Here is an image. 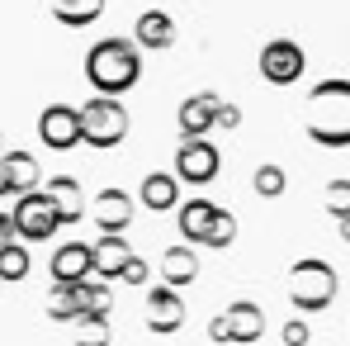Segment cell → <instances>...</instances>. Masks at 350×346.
<instances>
[{
    "mask_svg": "<svg viewBox=\"0 0 350 346\" xmlns=\"http://www.w3.org/2000/svg\"><path fill=\"white\" fill-rule=\"evenodd\" d=\"M213 214H218L213 199H189V204H180V237H185V242H204Z\"/></svg>",
    "mask_w": 350,
    "mask_h": 346,
    "instance_id": "22",
    "label": "cell"
},
{
    "mask_svg": "<svg viewBox=\"0 0 350 346\" xmlns=\"http://www.w3.org/2000/svg\"><path fill=\"white\" fill-rule=\"evenodd\" d=\"M218 95L213 90H199V95H189L185 105H180V114H175V123H180V133L185 138H208V128H213V114H218Z\"/></svg>",
    "mask_w": 350,
    "mask_h": 346,
    "instance_id": "15",
    "label": "cell"
},
{
    "mask_svg": "<svg viewBox=\"0 0 350 346\" xmlns=\"http://www.w3.org/2000/svg\"><path fill=\"white\" fill-rule=\"evenodd\" d=\"M48 10L62 29H90L105 14V0H48Z\"/></svg>",
    "mask_w": 350,
    "mask_h": 346,
    "instance_id": "21",
    "label": "cell"
},
{
    "mask_svg": "<svg viewBox=\"0 0 350 346\" xmlns=\"http://www.w3.org/2000/svg\"><path fill=\"white\" fill-rule=\"evenodd\" d=\"M232 242H237V214L232 209H218L213 223H208V232H204V247L223 251V247H232Z\"/></svg>",
    "mask_w": 350,
    "mask_h": 346,
    "instance_id": "25",
    "label": "cell"
},
{
    "mask_svg": "<svg viewBox=\"0 0 350 346\" xmlns=\"http://www.w3.org/2000/svg\"><path fill=\"white\" fill-rule=\"evenodd\" d=\"M303 133L317 147H350V81H317L303 100Z\"/></svg>",
    "mask_w": 350,
    "mask_h": 346,
    "instance_id": "1",
    "label": "cell"
},
{
    "mask_svg": "<svg viewBox=\"0 0 350 346\" xmlns=\"http://www.w3.org/2000/svg\"><path fill=\"white\" fill-rule=\"evenodd\" d=\"M223 171V152L208 143V138H185L180 147H175V180H185V185H208V180H218Z\"/></svg>",
    "mask_w": 350,
    "mask_h": 346,
    "instance_id": "7",
    "label": "cell"
},
{
    "mask_svg": "<svg viewBox=\"0 0 350 346\" xmlns=\"http://www.w3.org/2000/svg\"><path fill=\"white\" fill-rule=\"evenodd\" d=\"M85 81L95 86V95H128L142 81V53L133 48V38H100L85 53Z\"/></svg>",
    "mask_w": 350,
    "mask_h": 346,
    "instance_id": "2",
    "label": "cell"
},
{
    "mask_svg": "<svg viewBox=\"0 0 350 346\" xmlns=\"http://www.w3.org/2000/svg\"><path fill=\"white\" fill-rule=\"evenodd\" d=\"M208 337H213V342H232V337H228V323H223V313L208 323Z\"/></svg>",
    "mask_w": 350,
    "mask_h": 346,
    "instance_id": "32",
    "label": "cell"
},
{
    "mask_svg": "<svg viewBox=\"0 0 350 346\" xmlns=\"http://www.w3.org/2000/svg\"><path fill=\"white\" fill-rule=\"evenodd\" d=\"M118 280H123V285H147V261H137V256H133V261H128V266H123V275H118Z\"/></svg>",
    "mask_w": 350,
    "mask_h": 346,
    "instance_id": "30",
    "label": "cell"
},
{
    "mask_svg": "<svg viewBox=\"0 0 350 346\" xmlns=\"http://www.w3.org/2000/svg\"><path fill=\"white\" fill-rule=\"evenodd\" d=\"M256 66H260V76H265L270 86H293V81L303 76L308 58H303V48H298L293 38H270V43L260 48Z\"/></svg>",
    "mask_w": 350,
    "mask_h": 346,
    "instance_id": "9",
    "label": "cell"
},
{
    "mask_svg": "<svg viewBox=\"0 0 350 346\" xmlns=\"http://www.w3.org/2000/svg\"><path fill=\"white\" fill-rule=\"evenodd\" d=\"M0 199H14V185H10V171H5V157H0Z\"/></svg>",
    "mask_w": 350,
    "mask_h": 346,
    "instance_id": "33",
    "label": "cell"
},
{
    "mask_svg": "<svg viewBox=\"0 0 350 346\" xmlns=\"http://www.w3.org/2000/svg\"><path fill=\"white\" fill-rule=\"evenodd\" d=\"M327 214H332V219H350V180L346 175L327 185Z\"/></svg>",
    "mask_w": 350,
    "mask_h": 346,
    "instance_id": "27",
    "label": "cell"
},
{
    "mask_svg": "<svg viewBox=\"0 0 350 346\" xmlns=\"http://www.w3.org/2000/svg\"><path fill=\"white\" fill-rule=\"evenodd\" d=\"M199 280V256H194V247H166V256H161V285L171 289H185Z\"/></svg>",
    "mask_w": 350,
    "mask_h": 346,
    "instance_id": "20",
    "label": "cell"
},
{
    "mask_svg": "<svg viewBox=\"0 0 350 346\" xmlns=\"http://www.w3.org/2000/svg\"><path fill=\"white\" fill-rule=\"evenodd\" d=\"M10 223H14V237H19L24 247L48 242V237H57V228H62V219H57V209H53V199H48V190H29V195H19Z\"/></svg>",
    "mask_w": 350,
    "mask_h": 346,
    "instance_id": "6",
    "label": "cell"
},
{
    "mask_svg": "<svg viewBox=\"0 0 350 346\" xmlns=\"http://www.w3.org/2000/svg\"><path fill=\"white\" fill-rule=\"evenodd\" d=\"M90 256H95V280H118L123 275V266L133 261V247H128V237L123 232H100V242L90 247Z\"/></svg>",
    "mask_w": 350,
    "mask_h": 346,
    "instance_id": "13",
    "label": "cell"
},
{
    "mask_svg": "<svg viewBox=\"0 0 350 346\" xmlns=\"http://www.w3.org/2000/svg\"><path fill=\"white\" fill-rule=\"evenodd\" d=\"M251 185H256V195H260V199H280L289 180H284V166L265 162V166H256V175H251Z\"/></svg>",
    "mask_w": 350,
    "mask_h": 346,
    "instance_id": "26",
    "label": "cell"
},
{
    "mask_svg": "<svg viewBox=\"0 0 350 346\" xmlns=\"http://www.w3.org/2000/svg\"><path fill=\"white\" fill-rule=\"evenodd\" d=\"M137 199H142V209H152V214H171L175 204H180V180H175L171 171H152L142 180Z\"/></svg>",
    "mask_w": 350,
    "mask_h": 346,
    "instance_id": "18",
    "label": "cell"
},
{
    "mask_svg": "<svg viewBox=\"0 0 350 346\" xmlns=\"http://www.w3.org/2000/svg\"><path fill=\"white\" fill-rule=\"evenodd\" d=\"M0 157H5V171H10V185H14V199L43 185V166H38V157H33V152L10 147V152H0Z\"/></svg>",
    "mask_w": 350,
    "mask_h": 346,
    "instance_id": "19",
    "label": "cell"
},
{
    "mask_svg": "<svg viewBox=\"0 0 350 346\" xmlns=\"http://www.w3.org/2000/svg\"><path fill=\"white\" fill-rule=\"evenodd\" d=\"M43 190H48V199H53L62 223H81L85 219V195H81V180L76 175H53Z\"/></svg>",
    "mask_w": 350,
    "mask_h": 346,
    "instance_id": "16",
    "label": "cell"
},
{
    "mask_svg": "<svg viewBox=\"0 0 350 346\" xmlns=\"http://www.w3.org/2000/svg\"><path fill=\"white\" fill-rule=\"evenodd\" d=\"M10 242H19V237H14V223H10V214H0V251H5Z\"/></svg>",
    "mask_w": 350,
    "mask_h": 346,
    "instance_id": "31",
    "label": "cell"
},
{
    "mask_svg": "<svg viewBox=\"0 0 350 346\" xmlns=\"http://www.w3.org/2000/svg\"><path fill=\"white\" fill-rule=\"evenodd\" d=\"M142 323H147V332H157V337L180 332V328H185V299H180V289H171V285L147 289V299H142Z\"/></svg>",
    "mask_w": 350,
    "mask_h": 346,
    "instance_id": "8",
    "label": "cell"
},
{
    "mask_svg": "<svg viewBox=\"0 0 350 346\" xmlns=\"http://www.w3.org/2000/svg\"><path fill=\"white\" fill-rule=\"evenodd\" d=\"M308 342H312L308 323H303V318H289V323H284V346H308Z\"/></svg>",
    "mask_w": 350,
    "mask_h": 346,
    "instance_id": "28",
    "label": "cell"
},
{
    "mask_svg": "<svg viewBox=\"0 0 350 346\" xmlns=\"http://www.w3.org/2000/svg\"><path fill=\"white\" fill-rule=\"evenodd\" d=\"M48 318L53 323H76V318H85V313H105L109 318V308H114V299H109V285L105 280H76V285H57L48 289Z\"/></svg>",
    "mask_w": 350,
    "mask_h": 346,
    "instance_id": "3",
    "label": "cell"
},
{
    "mask_svg": "<svg viewBox=\"0 0 350 346\" xmlns=\"http://www.w3.org/2000/svg\"><path fill=\"white\" fill-rule=\"evenodd\" d=\"M133 209H137V199H133L128 190L105 185V190L95 195V204H90V219H95V228H100V232H128Z\"/></svg>",
    "mask_w": 350,
    "mask_h": 346,
    "instance_id": "11",
    "label": "cell"
},
{
    "mask_svg": "<svg viewBox=\"0 0 350 346\" xmlns=\"http://www.w3.org/2000/svg\"><path fill=\"white\" fill-rule=\"evenodd\" d=\"M71 328H76V337H71L76 346H109V342H114V337H109V318H105V313H85V318H76Z\"/></svg>",
    "mask_w": 350,
    "mask_h": 346,
    "instance_id": "24",
    "label": "cell"
},
{
    "mask_svg": "<svg viewBox=\"0 0 350 346\" xmlns=\"http://www.w3.org/2000/svg\"><path fill=\"white\" fill-rule=\"evenodd\" d=\"M223 323H228V337H232V342H256V337L265 332V313H260V304H251V299H232L228 313H223Z\"/></svg>",
    "mask_w": 350,
    "mask_h": 346,
    "instance_id": "17",
    "label": "cell"
},
{
    "mask_svg": "<svg viewBox=\"0 0 350 346\" xmlns=\"http://www.w3.org/2000/svg\"><path fill=\"white\" fill-rule=\"evenodd\" d=\"M213 128H228V133H232V128H241V110L223 100V105H218V114H213Z\"/></svg>",
    "mask_w": 350,
    "mask_h": 346,
    "instance_id": "29",
    "label": "cell"
},
{
    "mask_svg": "<svg viewBox=\"0 0 350 346\" xmlns=\"http://www.w3.org/2000/svg\"><path fill=\"white\" fill-rule=\"evenodd\" d=\"M341 223V242H350V219H336Z\"/></svg>",
    "mask_w": 350,
    "mask_h": 346,
    "instance_id": "34",
    "label": "cell"
},
{
    "mask_svg": "<svg viewBox=\"0 0 350 346\" xmlns=\"http://www.w3.org/2000/svg\"><path fill=\"white\" fill-rule=\"evenodd\" d=\"M48 266H53V280H57V285H76V280H90V275H95V256H90L85 242H66V247H57Z\"/></svg>",
    "mask_w": 350,
    "mask_h": 346,
    "instance_id": "14",
    "label": "cell"
},
{
    "mask_svg": "<svg viewBox=\"0 0 350 346\" xmlns=\"http://www.w3.org/2000/svg\"><path fill=\"white\" fill-rule=\"evenodd\" d=\"M81 143L85 147H118L123 138H128V110L118 105V100H109V95H90L81 110Z\"/></svg>",
    "mask_w": 350,
    "mask_h": 346,
    "instance_id": "5",
    "label": "cell"
},
{
    "mask_svg": "<svg viewBox=\"0 0 350 346\" xmlns=\"http://www.w3.org/2000/svg\"><path fill=\"white\" fill-rule=\"evenodd\" d=\"M29 247L24 242H10L5 251H0V285H19V280H29Z\"/></svg>",
    "mask_w": 350,
    "mask_h": 346,
    "instance_id": "23",
    "label": "cell"
},
{
    "mask_svg": "<svg viewBox=\"0 0 350 346\" xmlns=\"http://www.w3.org/2000/svg\"><path fill=\"white\" fill-rule=\"evenodd\" d=\"M336 271L327 266V261H317V256H303V261H293L289 271V299L298 313H322V308H332V299H336Z\"/></svg>",
    "mask_w": 350,
    "mask_h": 346,
    "instance_id": "4",
    "label": "cell"
},
{
    "mask_svg": "<svg viewBox=\"0 0 350 346\" xmlns=\"http://www.w3.org/2000/svg\"><path fill=\"white\" fill-rule=\"evenodd\" d=\"M38 138H43V147H53V152H71V147L81 143V114H76L71 105H48V110L38 114Z\"/></svg>",
    "mask_w": 350,
    "mask_h": 346,
    "instance_id": "10",
    "label": "cell"
},
{
    "mask_svg": "<svg viewBox=\"0 0 350 346\" xmlns=\"http://www.w3.org/2000/svg\"><path fill=\"white\" fill-rule=\"evenodd\" d=\"M175 43V19L166 10H142L133 24V48L137 53H166Z\"/></svg>",
    "mask_w": 350,
    "mask_h": 346,
    "instance_id": "12",
    "label": "cell"
}]
</instances>
